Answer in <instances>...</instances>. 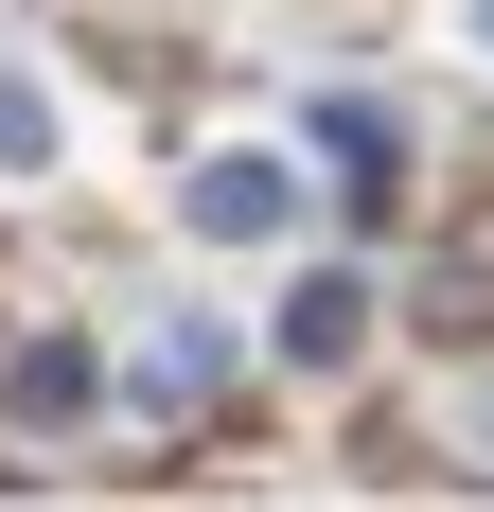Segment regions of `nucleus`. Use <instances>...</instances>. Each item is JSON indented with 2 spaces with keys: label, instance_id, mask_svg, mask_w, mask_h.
I'll use <instances>...</instances> for the list:
<instances>
[{
  "label": "nucleus",
  "instance_id": "obj_7",
  "mask_svg": "<svg viewBox=\"0 0 494 512\" xmlns=\"http://www.w3.org/2000/svg\"><path fill=\"white\" fill-rule=\"evenodd\" d=\"M459 53H477V71H494V0H459Z\"/></svg>",
  "mask_w": 494,
  "mask_h": 512
},
{
  "label": "nucleus",
  "instance_id": "obj_6",
  "mask_svg": "<svg viewBox=\"0 0 494 512\" xmlns=\"http://www.w3.org/2000/svg\"><path fill=\"white\" fill-rule=\"evenodd\" d=\"M124 389H142V407H212V389H230V318H159Z\"/></svg>",
  "mask_w": 494,
  "mask_h": 512
},
{
  "label": "nucleus",
  "instance_id": "obj_2",
  "mask_svg": "<svg viewBox=\"0 0 494 512\" xmlns=\"http://www.w3.org/2000/svg\"><path fill=\"white\" fill-rule=\"evenodd\" d=\"M371 336H389L371 265H300V283H283V318H265V354H283V371H353Z\"/></svg>",
  "mask_w": 494,
  "mask_h": 512
},
{
  "label": "nucleus",
  "instance_id": "obj_3",
  "mask_svg": "<svg viewBox=\"0 0 494 512\" xmlns=\"http://www.w3.org/2000/svg\"><path fill=\"white\" fill-rule=\"evenodd\" d=\"M89 407H106V354H89V336H18V354H0V424H18V442H71Z\"/></svg>",
  "mask_w": 494,
  "mask_h": 512
},
{
  "label": "nucleus",
  "instance_id": "obj_4",
  "mask_svg": "<svg viewBox=\"0 0 494 512\" xmlns=\"http://www.w3.org/2000/svg\"><path fill=\"white\" fill-rule=\"evenodd\" d=\"M300 142L336 159V195H353V212H389V195H406V124H389L371 89H318V124H300Z\"/></svg>",
  "mask_w": 494,
  "mask_h": 512
},
{
  "label": "nucleus",
  "instance_id": "obj_8",
  "mask_svg": "<svg viewBox=\"0 0 494 512\" xmlns=\"http://www.w3.org/2000/svg\"><path fill=\"white\" fill-rule=\"evenodd\" d=\"M459 442H477V460H494V389H477V407H459Z\"/></svg>",
  "mask_w": 494,
  "mask_h": 512
},
{
  "label": "nucleus",
  "instance_id": "obj_5",
  "mask_svg": "<svg viewBox=\"0 0 494 512\" xmlns=\"http://www.w3.org/2000/svg\"><path fill=\"white\" fill-rule=\"evenodd\" d=\"M53 159H71V89H53L36 53H0V195H18V177H53Z\"/></svg>",
  "mask_w": 494,
  "mask_h": 512
},
{
  "label": "nucleus",
  "instance_id": "obj_1",
  "mask_svg": "<svg viewBox=\"0 0 494 512\" xmlns=\"http://www.w3.org/2000/svg\"><path fill=\"white\" fill-rule=\"evenodd\" d=\"M177 230H195V248H283L300 230V142H195Z\"/></svg>",
  "mask_w": 494,
  "mask_h": 512
}]
</instances>
